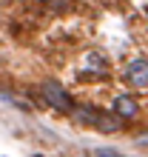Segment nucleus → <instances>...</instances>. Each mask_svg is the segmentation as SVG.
<instances>
[{"instance_id":"1","label":"nucleus","mask_w":148,"mask_h":157,"mask_svg":"<svg viewBox=\"0 0 148 157\" xmlns=\"http://www.w3.org/2000/svg\"><path fill=\"white\" fill-rule=\"evenodd\" d=\"M40 94L46 97V103H49L51 109H57V112H74V100L68 97V91L63 89L57 80H46Z\"/></svg>"},{"instance_id":"2","label":"nucleus","mask_w":148,"mask_h":157,"mask_svg":"<svg viewBox=\"0 0 148 157\" xmlns=\"http://www.w3.org/2000/svg\"><path fill=\"white\" fill-rule=\"evenodd\" d=\"M125 80L134 89H148V60H131L125 69Z\"/></svg>"},{"instance_id":"3","label":"nucleus","mask_w":148,"mask_h":157,"mask_svg":"<svg viewBox=\"0 0 148 157\" xmlns=\"http://www.w3.org/2000/svg\"><path fill=\"white\" fill-rule=\"evenodd\" d=\"M114 114H117L120 120H131V117L140 114V106H137V100H134V97L120 94V97L114 100Z\"/></svg>"},{"instance_id":"4","label":"nucleus","mask_w":148,"mask_h":157,"mask_svg":"<svg viewBox=\"0 0 148 157\" xmlns=\"http://www.w3.org/2000/svg\"><path fill=\"white\" fill-rule=\"evenodd\" d=\"M120 120L117 114H105V112H100L97 109V117H94V128H100V132H117L120 128Z\"/></svg>"},{"instance_id":"5","label":"nucleus","mask_w":148,"mask_h":157,"mask_svg":"<svg viewBox=\"0 0 148 157\" xmlns=\"http://www.w3.org/2000/svg\"><path fill=\"white\" fill-rule=\"evenodd\" d=\"M94 117H97V109H91V106H80L77 109V120H80V123L94 126Z\"/></svg>"},{"instance_id":"6","label":"nucleus","mask_w":148,"mask_h":157,"mask_svg":"<svg viewBox=\"0 0 148 157\" xmlns=\"http://www.w3.org/2000/svg\"><path fill=\"white\" fill-rule=\"evenodd\" d=\"M86 63L91 66V71H94V75H105V60L100 57V54H88Z\"/></svg>"},{"instance_id":"7","label":"nucleus","mask_w":148,"mask_h":157,"mask_svg":"<svg viewBox=\"0 0 148 157\" xmlns=\"http://www.w3.org/2000/svg\"><path fill=\"white\" fill-rule=\"evenodd\" d=\"M97 157H123V154H117L114 149H97Z\"/></svg>"},{"instance_id":"8","label":"nucleus","mask_w":148,"mask_h":157,"mask_svg":"<svg viewBox=\"0 0 148 157\" xmlns=\"http://www.w3.org/2000/svg\"><path fill=\"white\" fill-rule=\"evenodd\" d=\"M34 157H40V154H34Z\"/></svg>"}]
</instances>
